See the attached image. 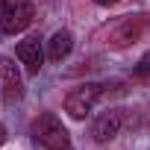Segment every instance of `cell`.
I'll use <instances>...</instances> for the list:
<instances>
[{
  "label": "cell",
  "instance_id": "1",
  "mask_svg": "<svg viewBox=\"0 0 150 150\" xmlns=\"http://www.w3.org/2000/svg\"><path fill=\"white\" fill-rule=\"evenodd\" d=\"M30 135H33L35 144H41L47 150H71V135H68L65 124L50 112H41L38 118H33Z\"/></svg>",
  "mask_w": 150,
  "mask_h": 150
},
{
  "label": "cell",
  "instance_id": "2",
  "mask_svg": "<svg viewBox=\"0 0 150 150\" xmlns=\"http://www.w3.org/2000/svg\"><path fill=\"white\" fill-rule=\"evenodd\" d=\"M103 91H106V86H100V83H83V86H77L74 91H68V97H65V112L74 121L88 118L91 109L97 106V100L103 97Z\"/></svg>",
  "mask_w": 150,
  "mask_h": 150
},
{
  "label": "cell",
  "instance_id": "3",
  "mask_svg": "<svg viewBox=\"0 0 150 150\" xmlns=\"http://www.w3.org/2000/svg\"><path fill=\"white\" fill-rule=\"evenodd\" d=\"M33 24V0H0V33L15 35Z\"/></svg>",
  "mask_w": 150,
  "mask_h": 150
},
{
  "label": "cell",
  "instance_id": "4",
  "mask_svg": "<svg viewBox=\"0 0 150 150\" xmlns=\"http://www.w3.org/2000/svg\"><path fill=\"white\" fill-rule=\"evenodd\" d=\"M15 56L21 59V65H24V71L30 74V77H38V71L44 68V47H41V38H38V35H30V38L18 41Z\"/></svg>",
  "mask_w": 150,
  "mask_h": 150
},
{
  "label": "cell",
  "instance_id": "5",
  "mask_svg": "<svg viewBox=\"0 0 150 150\" xmlns=\"http://www.w3.org/2000/svg\"><path fill=\"white\" fill-rule=\"evenodd\" d=\"M121 127H124V109H106V112H100V115L94 118V124H91V138H94L97 144H106V141H112V138L121 132Z\"/></svg>",
  "mask_w": 150,
  "mask_h": 150
},
{
  "label": "cell",
  "instance_id": "6",
  "mask_svg": "<svg viewBox=\"0 0 150 150\" xmlns=\"http://www.w3.org/2000/svg\"><path fill=\"white\" fill-rule=\"evenodd\" d=\"M0 83H3V100L6 103H18L24 97V80L21 71L9 56H0Z\"/></svg>",
  "mask_w": 150,
  "mask_h": 150
},
{
  "label": "cell",
  "instance_id": "7",
  "mask_svg": "<svg viewBox=\"0 0 150 150\" xmlns=\"http://www.w3.org/2000/svg\"><path fill=\"white\" fill-rule=\"evenodd\" d=\"M141 30H144V21H141V18H124V21H118V24L112 27L109 44H115V47L135 44V41L141 38Z\"/></svg>",
  "mask_w": 150,
  "mask_h": 150
},
{
  "label": "cell",
  "instance_id": "8",
  "mask_svg": "<svg viewBox=\"0 0 150 150\" xmlns=\"http://www.w3.org/2000/svg\"><path fill=\"white\" fill-rule=\"evenodd\" d=\"M71 50H74V35H71V30H56V33L50 35V41H47V59H50V62H62Z\"/></svg>",
  "mask_w": 150,
  "mask_h": 150
},
{
  "label": "cell",
  "instance_id": "9",
  "mask_svg": "<svg viewBox=\"0 0 150 150\" xmlns=\"http://www.w3.org/2000/svg\"><path fill=\"white\" fill-rule=\"evenodd\" d=\"M132 74L135 77H141V80H150V50L135 62V68H132Z\"/></svg>",
  "mask_w": 150,
  "mask_h": 150
},
{
  "label": "cell",
  "instance_id": "10",
  "mask_svg": "<svg viewBox=\"0 0 150 150\" xmlns=\"http://www.w3.org/2000/svg\"><path fill=\"white\" fill-rule=\"evenodd\" d=\"M3 144H6V127L0 124V147H3Z\"/></svg>",
  "mask_w": 150,
  "mask_h": 150
},
{
  "label": "cell",
  "instance_id": "11",
  "mask_svg": "<svg viewBox=\"0 0 150 150\" xmlns=\"http://www.w3.org/2000/svg\"><path fill=\"white\" fill-rule=\"evenodd\" d=\"M94 3H97V6H115L118 0H94Z\"/></svg>",
  "mask_w": 150,
  "mask_h": 150
}]
</instances>
